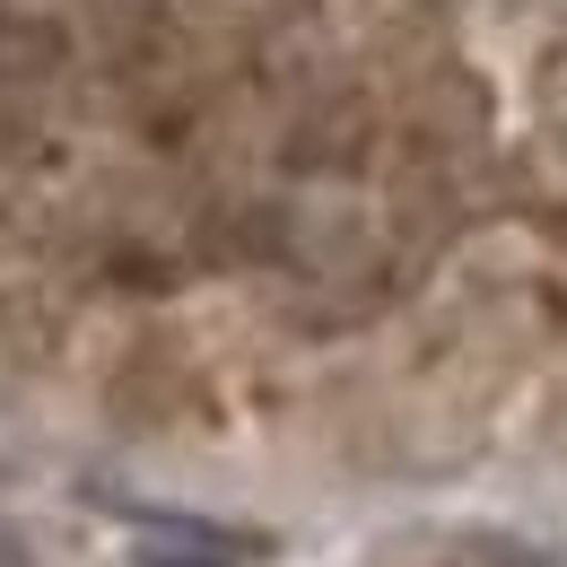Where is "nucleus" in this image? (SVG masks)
I'll return each instance as SVG.
<instances>
[{
    "label": "nucleus",
    "mask_w": 567,
    "mask_h": 567,
    "mask_svg": "<svg viewBox=\"0 0 567 567\" xmlns=\"http://www.w3.org/2000/svg\"><path fill=\"white\" fill-rule=\"evenodd\" d=\"M132 567H236L218 550H132Z\"/></svg>",
    "instance_id": "f257e3e1"
}]
</instances>
